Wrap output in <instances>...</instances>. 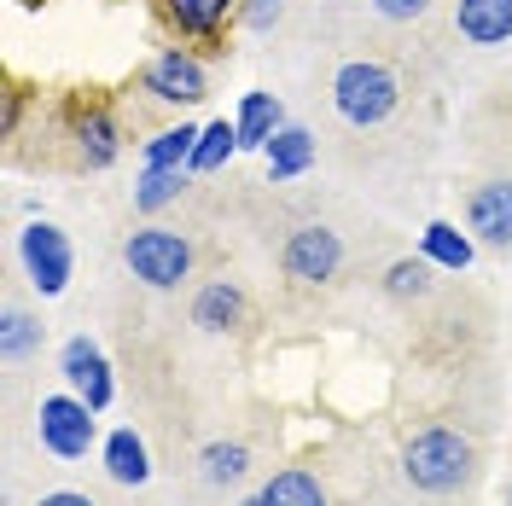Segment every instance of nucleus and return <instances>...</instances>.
I'll return each instance as SVG.
<instances>
[{
  "mask_svg": "<svg viewBox=\"0 0 512 506\" xmlns=\"http://www.w3.org/2000/svg\"><path fill=\"white\" fill-rule=\"evenodd\" d=\"M99 460H105V477L123 483V489H140V483L152 477V454H146V443H140L134 425H117V431L99 443Z\"/></svg>",
  "mask_w": 512,
  "mask_h": 506,
  "instance_id": "nucleus-9",
  "label": "nucleus"
},
{
  "mask_svg": "<svg viewBox=\"0 0 512 506\" xmlns=\"http://www.w3.org/2000/svg\"><path fill=\"white\" fill-rule=\"evenodd\" d=\"M402 472H408V483L425 489V495H448V489H460V483L472 477V443H466L460 431H448V425H431V431L408 437Z\"/></svg>",
  "mask_w": 512,
  "mask_h": 506,
  "instance_id": "nucleus-1",
  "label": "nucleus"
},
{
  "mask_svg": "<svg viewBox=\"0 0 512 506\" xmlns=\"http://www.w3.org/2000/svg\"><path fill=\"white\" fill-rule=\"evenodd\" d=\"M338 262H344V239L332 233V227H297L286 239V274L303 285H320L338 274Z\"/></svg>",
  "mask_w": 512,
  "mask_h": 506,
  "instance_id": "nucleus-7",
  "label": "nucleus"
},
{
  "mask_svg": "<svg viewBox=\"0 0 512 506\" xmlns=\"http://www.w3.org/2000/svg\"><path fill=\"white\" fill-rule=\"evenodd\" d=\"M99 443L94 408L70 390V396H41V448L59 454V460H82Z\"/></svg>",
  "mask_w": 512,
  "mask_h": 506,
  "instance_id": "nucleus-4",
  "label": "nucleus"
},
{
  "mask_svg": "<svg viewBox=\"0 0 512 506\" xmlns=\"http://www.w3.org/2000/svg\"><path fill=\"white\" fill-rule=\"evenodd\" d=\"M41 506H99L94 495H76V489H53V495H41Z\"/></svg>",
  "mask_w": 512,
  "mask_h": 506,
  "instance_id": "nucleus-27",
  "label": "nucleus"
},
{
  "mask_svg": "<svg viewBox=\"0 0 512 506\" xmlns=\"http://www.w3.org/2000/svg\"><path fill=\"white\" fill-rule=\"evenodd\" d=\"M239 146L245 152H268V140L286 128V111H280V99L274 94H245L239 99Z\"/></svg>",
  "mask_w": 512,
  "mask_h": 506,
  "instance_id": "nucleus-12",
  "label": "nucleus"
},
{
  "mask_svg": "<svg viewBox=\"0 0 512 506\" xmlns=\"http://www.w3.org/2000/svg\"><path fill=\"white\" fill-rule=\"evenodd\" d=\"M198 134H204V128H192V123L163 128L158 140L146 146V169H181V163H192V146H198Z\"/></svg>",
  "mask_w": 512,
  "mask_h": 506,
  "instance_id": "nucleus-20",
  "label": "nucleus"
},
{
  "mask_svg": "<svg viewBox=\"0 0 512 506\" xmlns=\"http://www.w3.org/2000/svg\"><path fill=\"white\" fill-rule=\"evenodd\" d=\"M163 12L181 35H216L233 12V0H163Z\"/></svg>",
  "mask_w": 512,
  "mask_h": 506,
  "instance_id": "nucleus-17",
  "label": "nucleus"
},
{
  "mask_svg": "<svg viewBox=\"0 0 512 506\" xmlns=\"http://www.w3.org/2000/svg\"><path fill=\"white\" fill-rule=\"evenodd\" d=\"M239 146V128H227V123H210L204 134H198V146H192V175H210V169H222L227 152Z\"/></svg>",
  "mask_w": 512,
  "mask_h": 506,
  "instance_id": "nucleus-21",
  "label": "nucleus"
},
{
  "mask_svg": "<svg viewBox=\"0 0 512 506\" xmlns=\"http://www.w3.org/2000/svg\"><path fill=\"white\" fill-rule=\"evenodd\" d=\"M419 256L460 274V268H472V239H466L460 227H448V222H431L425 233H419Z\"/></svg>",
  "mask_w": 512,
  "mask_h": 506,
  "instance_id": "nucleus-15",
  "label": "nucleus"
},
{
  "mask_svg": "<svg viewBox=\"0 0 512 506\" xmlns=\"http://www.w3.org/2000/svg\"><path fill=\"white\" fill-rule=\"evenodd\" d=\"M466 216H472V233L489 239V245H512V181H489V187L472 192V204H466Z\"/></svg>",
  "mask_w": 512,
  "mask_h": 506,
  "instance_id": "nucleus-10",
  "label": "nucleus"
},
{
  "mask_svg": "<svg viewBox=\"0 0 512 506\" xmlns=\"http://www.w3.org/2000/svg\"><path fill=\"white\" fill-rule=\"evenodd\" d=\"M454 24H460L466 41H478V47H501L512 35V0H460Z\"/></svg>",
  "mask_w": 512,
  "mask_h": 506,
  "instance_id": "nucleus-11",
  "label": "nucleus"
},
{
  "mask_svg": "<svg viewBox=\"0 0 512 506\" xmlns=\"http://www.w3.org/2000/svg\"><path fill=\"white\" fill-rule=\"evenodd\" d=\"M262 495L268 506H326V489H320L315 472H303V466H286V472H274L262 483Z\"/></svg>",
  "mask_w": 512,
  "mask_h": 506,
  "instance_id": "nucleus-18",
  "label": "nucleus"
},
{
  "mask_svg": "<svg viewBox=\"0 0 512 506\" xmlns=\"http://www.w3.org/2000/svg\"><path fill=\"white\" fill-rule=\"evenodd\" d=\"M239 506H268V495H251V501H239Z\"/></svg>",
  "mask_w": 512,
  "mask_h": 506,
  "instance_id": "nucleus-28",
  "label": "nucleus"
},
{
  "mask_svg": "<svg viewBox=\"0 0 512 506\" xmlns=\"http://www.w3.org/2000/svg\"><path fill=\"white\" fill-rule=\"evenodd\" d=\"M59 373H64V384H70V390H76L94 413L111 408L117 379H111V361H105V349H99L94 338H70V344L59 349Z\"/></svg>",
  "mask_w": 512,
  "mask_h": 506,
  "instance_id": "nucleus-6",
  "label": "nucleus"
},
{
  "mask_svg": "<svg viewBox=\"0 0 512 506\" xmlns=\"http://www.w3.org/2000/svg\"><path fill=\"white\" fill-rule=\"evenodd\" d=\"M41 338H47V326L35 315H24V309H12V315L0 320V349L18 361V355H30V349H41Z\"/></svg>",
  "mask_w": 512,
  "mask_h": 506,
  "instance_id": "nucleus-22",
  "label": "nucleus"
},
{
  "mask_svg": "<svg viewBox=\"0 0 512 506\" xmlns=\"http://www.w3.org/2000/svg\"><path fill=\"white\" fill-rule=\"evenodd\" d=\"M128 268H134V280L146 285H181L192 268V245L181 239V233H169V227H140V233H128Z\"/></svg>",
  "mask_w": 512,
  "mask_h": 506,
  "instance_id": "nucleus-3",
  "label": "nucleus"
},
{
  "mask_svg": "<svg viewBox=\"0 0 512 506\" xmlns=\"http://www.w3.org/2000/svg\"><path fill=\"white\" fill-rule=\"evenodd\" d=\"M245 24H251V30L280 24V0H251V6H245Z\"/></svg>",
  "mask_w": 512,
  "mask_h": 506,
  "instance_id": "nucleus-26",
  "label": "nucleus"
},
{
  "mask_svg": "<svg viewBox=\"0 0 512 506\" xmlns=\"http://www.w3.org/2000/svg\"><path fill=\"white\" fill-rule=\"evenodd\" d=\"M507 506H512V483H507Z\"/></svg>",
  "mask_w": 512,
  "mask_h": 506,
  "instance_id": "nucleus-29",
  "label": "nucleus"
},
{
  "mask_svg": "<svg viewBox=\"0 0 512 506\" xmlns=\"http://www.w3.org/2000/svg\"><path fill=\"white\" fill-rule=\"evenodd\" d=\"M76 140H82V158H88V169H105V163L117 158V123H111L105 111H88V117L76 123Z\"/></svg>",
  "mask_w": 512,
  "mask_h": 506,
  "instance_id": "nucleus-19",
  "label": "nucleus"
},
{
  "mask_svg": "<svg viewBox=\"0 0 512 506\" xmlns=\"http://www.w3.org/2000/svg\"><path fill=\"white\" fill-rule=\"evenodd\" d=\"M18 256H24L30 285L41 291V297H59L64 285H70V239H64L53 222H30V227H24Z\"/></svg>",
  "mask_w": 512,
  "mask_h": 506,
  "instance_id": "nucleus-5",
  "label": "nucleus"
},
{
  "mask_svg": "<svg viewBox=\"0 0 512 506\" xmlns=\"http://www.w3.org/2000/svg\"><path fill=\"white\" fill-rule=\"evenodd\" d=\"M396 76L384 70V64H373V59H355V64H344L338 70V82H332V105H338V117L344 123H355V128H373V123H384L390 111H396Z\"/></svg>",
  "mask_w": 512,
  "mask_h": 506,
  "instance_id": "nucleus-2",
  "label": "nucleus"
},
{
  "mask_svg": "<svg viewBox=\"0 0 512 506\" xmlns=\"http://www.w3.org/2000/svg\"><path fill=\"white\" fill-rule=\"evenodd\" d=\"M181 187H187L181 169H146L140 187H134V204H140V210H163L169 198H181Z\"/></svg>",
  "mask_w": 512,
  "mask_h": 506,
  "instance_id": "nucleus-23",
  "label": "nucleus"
},
{
  "mask_svg": "<svg viewBox=\"0 0 512 506\" xmlns=\"http://www.w3.org/2000/svg\"><path fill=\"white\" fill-rule=\"evenodd\" d=\"M146 88L158 99H169V105H198L204 99V64L192 53H181V47H169V53H158L146 64Z\"/></svg>",
  "mask_w": 512,
  "mask_h": 506,
  "instance_id": "nucleus-8",
  "label": "nucleus"
},
{
  "mask_svg": "<svg viewBox=\"0 0 512 506\" xmlns=\"http://www.w3.org/2000/svg\"><path fill=\"white\" fill-rule=\"evenodd\" d=\"M262 158H268V175H274V181H291V175H303V169L315 163V140H309V128H291L286 123L274 140H268V152H262Z\"/></svg>",
  "mask_w": 512,
  "mask_h": 506,
  "instance_id": "nucleus-14",
  "label": "nucleus"
},
{
  "mask_svg": "<svg viewBox=\"0 0 512 506\" xmlns=\"http://www.w3.org/2000/svg\"><path fill=\"white\" fill-rule=\"evenodd\" d=\"M425 285H431V262H425V256L390 262V274H384V291H390V297H425Z\"/></svg>",
  "mask_w": 512,
  "mask_h": 506,
  "instance_id": "nucleus-24",
  "label": "nucleus"
},
{
  "mask_svg": "<svg viewBox=\"0 0 512 506\" xmlns=\"http://www.w3.org/2000/svg\"><path fill=\"white\" fill-rule=\"evenodd\" d=\"M198 472H204V483H216V489L245 483V472H251V448L245 443H204L198 448Z\"/></svg>",
  "mask_w": 512,
  "mask_h": 506,
  "instance_id": "nucleus-16",
  "label": "nucleus"
},
{
  "mask_svg": "<svg viewBox=\"0 0 512 506\" xmlns=\"http://www.w3.org/2000/svg\"><path fill=\"white\" fill-rule=\"evenodd\" d=\"M239 320H245V291L239 285L216 280L192 297V326H204V332H233Z\"/></svg>",
  "mask_w": 512,
  "mask_h": 506,
  "instance_id": "nucleus-13",
  "label": "nucleus"
},
{
  "mask_svg": "<svg viewBox=\"0 0 512 506\" xmlns=\"http://www.w3.org/2000/svg\"><path fill=\"white\" fill-rule=\"evenodd\" d=\"M379 6V18H390V24H408V18H419L431 0H373Z\"/></svg>",
  "mask_w": 512,
  "mask_h": 506,
  "instance_id": "nucleus-25",
  "label": "nucleus"
}]
</instances>
